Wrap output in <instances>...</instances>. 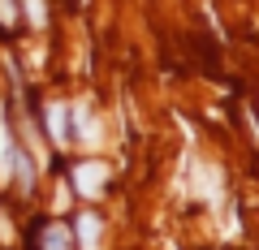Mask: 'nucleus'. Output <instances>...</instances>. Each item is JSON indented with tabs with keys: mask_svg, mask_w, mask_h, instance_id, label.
<instances>
[{
	"mask_svg": "<svg viewBox=\"0 0 259 250\" xmlns=\"http://www.w3.org/2000/svg\"><path fill=\"white\" fill-rule=\"evenodd\" d=\"M13 177V138H9V125H5V112H0V185Z\"/></svg>",
	"mask_w": 259,
	"mask_h": 250,
	"instance_id": "nucleus-3",
	"label": "nucleus"
},
{
	"mask_svg": "<svg viewBox=\"0 0 259 250\" xmlns=\"http://www.w3.org/2000/svg\"><path fill=\"white\" fill-rule=\"evenodd\" d=\"M74 121H78V130H82V134H78L82 142H95V138H100V130H95V121H91V112H87V108H74Z\"/></svg>",
	"mask_w": 259,
	"mask_h": 250,
	"instance_id": "nucleus-6",
	"label": "nucleus"
},
{
	"mask_svg": "<svg viewBox=\"0 0 259 250\" xmlns=\"http://www.w3.org/2000/svg\"><path fill=\"white\" fill-rule=\"evenodd\" d=\"M100 233H104V224L95 212L78 216V241H82V250H100Z\"/></svg>",
	"mask_w": 259,
	"mask_h": 250,
	"instance_id": "nucleus-2",
	"label": "nucleus"
},
{
	"mask_svg": "<svg viewBox=\"0 0 259 250\" xmlns=\"http://www.w3.org/2000/svg\"><path fill=\"white\" fill-rule=\"evenodd\" d=\"M44 250H69V229L65 224H52L44 233Z\"/></svg>",
	"mask_w": 259,
	"mask_h": 250,
	"instance_id": "nucleus-5",
	"label": "nucleus"
},
{
	"mask_svg": "<svg viewBox=\"0 0 259 250\" xmlns=\"http://www.w3.org/2000/svg\"><path fill=\"white\" fill-rule=\"evenodd\" d=\"M48 134H52L56 147L69 142V130H65V104H48Z\"/></svg>",
	"mask_w": 259,
	"mask_h": 250,
	"instance_id": "nucleus-4",
	"label": "nucleus"
},
{
	"mask_svg": "<svg viewBox=\"0 0 259 250\" xmlns=\"http://www.w3.org/2000/svg\"><path fill=\"white\" fill-rule=\"evenodd\" d=\"M0 22H5V26H13V22H18V9H13V0H0Z\"/></svg>",
	"mask_w": 259,
	"mask_h": 250,
	"instance_id": "nucleus-8",
	"label": "nucleus"
},
{
	"mask_svg": "<svg viewBox=\"0 0 259 250\" xmlns=\"http://www.w3.org/2000/svg\"><path fill=\"white\" fill-rule=\"evenodd\" d=\"M104 177H108V168H104L100 160H87V164H78V168H74V190H78L82 198H91L95 190L104 185Z\"/></svg>",
	"mask_w": 259,
	"mask_h": 250,
	"instance_id": "nucleus-1",
	"label": "nucleus"
},
{
	"mask_svg": "<svg viewBox=\"0 0 259 250\" xmlns=\"http://www.w3.org/2000/svg\"><path fill=\"white\" fill-rule=\"evenodd\" d=\"M26 18L35 26H44V0H26Z\"/></svg>",
	"mask_w": 259,
	"mask_h": 250,
	"instance_id": "nucleus-7",
	"label": "nucleus"
}]
</instances>
